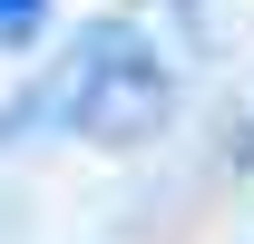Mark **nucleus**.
<instances>
[{"label":"nucleus","mask_w":254,"mask_h":244,"mask_svg":"<svg viewBox=\"0 0 254 244\" xmlns=\"http://www.w3.org/2000/svg\"><path fill=\"white\" fill-rule=\"evenodd\" d=\"M39 20H49V0H0V49L39 39Z\"/></svg>","instance_id":"nucleus-2"},{"label":"nucleus","mask_w":254,"mask_h":244,"mask_svg":"<svg viewBox=\"0 0 254 244\" xmlns=\"http://www.w3.org/2000/svg\"><path fill=\"white\" fill-rule=\"evenodd\" d=\"M166 68L157 49L137 30H88L78 39V68H68V98H59V118L88 137V147H137V137H157L166 127Z\"/></svg>","instance_id":"nucleus-1"}]
</instances>
